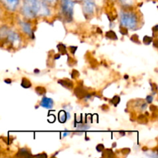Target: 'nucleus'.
I'll return each mask as SVG.
<instances>
[{
	"mask_svg": "<svg viewBox=\"0 0 158 158\" xmlns=\"http://www.w3.org/2000/svg\"><path fill=\"white\" fill-rule=\"evenodd\" d=\"M23 14L27 18H34L39 15H47L48 9L40 0H23Z\"/></svg>",
	"mask_w": 158,
	"mask_h": 158,
	"instance_id": "1",
	"label": "nucleus"
},
{
	"mask_svg": "<svg viewBox=\"0 0 158 158\" xmlns=\"http://www.w3.org/2000/svg\"><path fill=\"white\" fill-rule=\"evenodd\" d=\"M139 16L136 13L129 11L120 12V23L122 26L131 29H137L139 26Z\"/></svg>",
	"mask_w": 158,
	"mask_h": 158,
	"instance_id": "2",
	"label": "nucleus"
},
{
	"mask_svg": "<svg viewBox=\"0 0 158 158\" xmlns=\"http://www.w3.org/2000/svg\"><path fill=\"white\" fill-rule=\"evenodd\" d=\"M73 2L72 0H62V10L65 17L69 20H71L73 18Z\"/></svg>",
	"mask_w": 158,
	"mask_h": 158,
	"instance_id": "3",
	"label": "nucleus"
},
{
	"mask_svg": "<svg viewBox=\"0 0 158 158\" xmlns=\"http://www.w3.org/2000/svg\"><path fill=\"white\" fill-rule=\"evenodd\" d=\"M95 2L94 0H83V13L86 17H91L95 12Z\"/></svg>",
	"mask_w": 158,
	"mask_h": 158,
	"instance_id": "4",
	"label": "nucleus"
},
{
	"mask_svg": "<svg viewBox=\"0 0 158 158\" xmlns=\"http://www.w3.org/2000/svg\"><path fill=\"white\" fill-rule=\"evenodd\" d=\"M5 38L7 39L8 41L10 43H12V45L17 46V44L20 43L19 35L17 33H15V32H13V31L9 30V29H7V32H6Z\"/></svg>",
	"mask_w": 158,
	"mask_h": 158,
	"instance_id": "5",
	"label": "nucleus"
},
{
	"mask_svg": "<svg viewBox=\"0 0 158 158\" xmlns=\"http://www.w3.org/2000/svg\"><path fill=\"white\" fill-rule=\"evenodd\" d=\"M2 4L10 11H15L19 3V0H0Z\"/></svg>",
	"mask_w": 158,
	"mask_h": 158,
	"instance_id": "6",
	"label": "nucleus"
},
{
	"mask_svg": "<svg viewBox=\"0 0 158 158\" xmlns=\"http://www.w3.org/2000/svg\"><path fill=\"white\" fill-rule=\"evenodd\" d=\"M53 105V100L47 97H43L42 98L41 102H40V106L44 108H46V109H51V108H52Z\"/></svg>",
	"mask_w": 158,
	"mask_h": 158,
	"instance_id": "7",
	"label": "nucleus"
},
{
	"mask_svg": "<svg viewBox=\"0 0 158 158\" xmlns=\"http://www.w3.org/2000/svg\"><path fill=\"white\" fill-rule=\"evenodd\" d=\"M20 26H21L22 30L24 32H26V34H28L29 35H33L32 26H31L30 23H28V22H21V23H20Z\"/></svg>",
	"mask_w": 158,
	"mask_h": 158,
	"instance_id": "8",
	"label": "nucleus"
},
{
	"mask_svg": "<svg viewBox=\"0 0 158 158\" xmlns=\"http://www.w3.org/2000/svg\"><path fill=\"white\" fill-rule=\"evenodd\" d=\"M58 83L63 86L66 87V89H71L73 87V83L71 80H68V79H66V80H60L58 81Z\"/></svg>",
	"mask_w": 158,
	"mask_h": 158,
	"instance_id": "9",
	"label": "nucleus"
},
{
	"mask_svg": "<svg viewBox=\"0 0 158 158\" xmlns=\"http://www.w3.org/2000/svg\"><path fill=\"white\" fill-rule=\"evenodd\" d=\"M69 118V114L68 113H66V111L61 110L59 113V121L60 123H63L65 122H66V120Z\"/></svg>",
	"mask_w": 158,
	"mask_h": 158,
	"instance_id": "10",
	"label": "nucleus"
},
{
	"mask_svg": "<svg viewBox=\"0 0 158 158\" xmlns=\"http://www.w3.org/2000/svg\"><path fill=\"white\" fill-rule=\"evenodd\" d=\"M86 90H85L83 87L81 86H79L77 89H75V95L77 96L78 98H83V97H86Z\"/></svg>",
	"mask_w": 158,
	"mask_h": 158,
	"instance_id": "11",
	"label": "nucleus"
},
{
	"mask_svg": "<svg viewBox=\"0 0 158 158\" xmlns=\"http://www.w3.org/2000/svg\"><path fill=\"white\" fill-rule=\"evenodd\" d=\"M16 156L17 157H28V156H32V154L26 148H21L18 151V154Z\"/></svg>",
	"mask_w": 158,
	"mask_h": 158,
	"instance_id": "12",
	"label": "nucleus"
},
{
	"mask_svg": "<svg viewBox=\"0 0 158 158\" xmlns=\"http://www.w3.org/2000/svg\"><path fill=\"white\" fill-rule=\"evenodd\" d=\"M21 86L23 88H25V89H28V88H30L32 86V83H31V82L28 79H26V77H23L22 79Z\"/></svg>",
	"mask_w": 158,
	"mask_h": 158,
	"instance_id": "13",
	"label": "nucleus"
},
{
	"mask_svg": "<svg viewBox=\"0 0 158 158\" xmlns=\"http://www.w3.org/2000/svg\"><path fill=\"white\" fill-rule=\"evenodd\" d=\"M106 36L111 40H117V34H116L113 30L108 31V32L106 33Z\"/></svg>",
	"mask_w": 158,
	"mask_h": 158,
	"instance_id": "14",
	"label": "nucleus"
},
{
	"mask_svg": "<svg viewBox=\"0 0 158 158\" xmlns=\"http://www.w3.org/2000/svg\"><path fill=\"white\" fill-rule=\"evenodd\" d=\"M35 93L39 96H44L46 93V88H44L43 86H37L35 88Z\"/></svg>",
	"mask_w": 158,
	"mask_h": 158,
	"instance_id": "15",
	"label": "nucleus"
},
{
	"mask_svg": "<svg viewBox=\"0 0 158 158\" xmlns=\"http://www.w3.org/2000/svg\"><path fill=\"white\" fill-rule=\"evenodd\" d=\"M57 48H58L59 51L61 54H66V47L64 44L63 43H60V44L57 46Z\"/></svg>",
	"mask_w": 158,
	"mask_h": 158,
	"instance_id": "16",
	"label": "nucleus"
},
{
	"mask_svg": "<svg viewBox=\"0 0 158 158\" xmlns=\"http://www.w3.org/2000/svg\"><path fill=\"white\" fill-rule=\"evenodd\" d=\"M120 97H118V96H115V97L111 100V103H112L114 105H115V106H117L118 103H120Z\"/></svg>",
	"mask_w": 158,
	"mask_h": 158,
	"instance_id": "17",
	"label": "nucleus"
},
{
	"mask_svg": "<svg viewBox=\"0 0 158 158\" xmlns=\"http://www.w3.org/2000/svg\"><path fill=\"white\" fill-rule=\"evenodd\" d=\"M152 42H153V39L151 38V37L148 36V35L143 37V43H144V44L149 45L150 43H151Z\"/></svg>",
	"mask_w": 158,
	"mask_h": 158,
	"instance_id": "18",
	"label": "nucleus"
},
{
	"mask_svg": "<svg viewBox=\"0 0 158 158\" xmlns=\"http://www.w3.org/2000/svg\"><path fill=\"white\" fill-rule=\"evenodd\" d=\"M104 153L105 154H103V157H113V156H114V153H113V151L112 150H110V149H106V151H104Z\"/></svg>",
	"mask_w": 158,
	"mask_h": 158,
	"instance_id": "19",
	"label": "nucleus"
},
{
	"mask_svg": "<svg viewBox=\"0 0 158 158\" xmlns=\"http://www.w3.org/2000/svg\"><path fill=\"white\" fill-rule=\"evenodd\" d=\"M120 33L122 34V35H127V33H128L127 28L124 27V26H122V27H120Z\"/></svg>",
	"mask_w": 158,
	"mask_h": 158,
	"instance_id": "20",
	"label": "nucleus"
},
{
	"mask_svg": "<svg viewBox=\"0 0 158 158\" xmlns=\"http://www.w3.org/2000/svg\"><path fill=\"white\" fill-rule=\"evenodd\" d=\"M96 149H97V151L98 152H102L104 150V146H103V144H98L97 146V148H96Z\"/></svg>",
	"mask_w": 158,
	"mask_h": 158,
	"instance_id": "21",
	"label": "nucleus"
},
{
	"mask_svg": "<svg viewBox=\"0 0 158 158\" xmlns=\"http://www.w3.org/2000/svg\"><path fill=\"white\" fill-rule=\"evenodd\" d=\"M131 40H132L133 42H134V43H140V42H138L139 39H138V35H134L132 37H131Z\"/></svg>",
	"mask_w": 158,
	"mask_h": 158,
	"instance_id": "22",
	"label": "nucleus"
},
{
	"mask_svg": "<svg viewBox=\"0 0 158 158\" xmlns=\"http://www.w3.org/2000/svg\"><path fill=\"white\" fill-rule=\"evenodd\" d=\"M120 2L123 5H126V6H129V5H131V3H132V0H120Z\"/></svg>",
	"mask_w": 158,
	"mask_h": 158,
	"instance_id": "23",
	"label": "nucleus"
},
{
	"mask_svg": "<svg viewBox=\"0 0 158 158\" xmlns=\"http://www.w3.org/2000/svg\"><path fill=\"white\" fill-rule=\"evenodd\" d=\"M77 76H79V73L77 72V70H73V71L72 74H71V77H72V78H76V77H77Z\"/></svg>",
	"mask_w": 158,
	"mask_h": 158,
	"instance_id": "24",
	"label": "nucleus"
},
{
	"mask_svg": "<svg viewBox=\"0 0 158 158\" xmlns=\"http://www.w3.org/2000/svg\"><path fill=\"white\" fill-rule=\"evenodd\" d=\"M69 49H70L71 52H72L73 54H74V53H75L76 50L77 49V46H70V47H69Z\"/></svg>",
	"mask_w": 158,
	"mask_h": 158,
	"instance_id": "25",
	"label": "nucleus"
},
{
	"mask_svg": "<svg viewBox=\"0 0 158 158\" xmlns=\"http://www.w3.org/2000/svg\"><path fill=\"white\" fill-rule=\"evenodd\" d=\"M45 2H46V3H48V4H54V3H56V0H44Z\"/></svg>",
	"mask_w": 158,
	"mask_h": 158,
	"instance_id": "26",
	"label": "nucleus"
},
{
	"mask_svg": "<svg viewBox=\"0 0 158 158\" xmlns=\"http://www.w3.org/2000/svg\"><path fill=\"white\" fill-rule=\"evenodd\" d=\"M146 100H147V102H148V103H151V102L153 101V97H151V96H148V97H147Z\"/></svg>",
	"mask_w": 158,
	"mask_h": 158,
	"instance_id": "27",
	"label": "nucleus"
},
{
	"mask_svg": "<svg viewBox=\"0 0 158 158\" xmlns=\"http://www.w3.org/2000/svg\"><path fill=\"white\" fill-rule=\"evenodd\" d=\"M5 82H6V83H9V84H10V83H12V80H11L10 79H6V80H5Z\"/></svg>",
	"mask_w": 158,
	"mask_h": 158,
	"instance_id": "28",
	"label": "nucleus"
},
{
	"mask_svg": "<svg viewBox=\"0 0 158 158\" xmlns=\"http://www.w3.org/2000/svg\"><path fill=\"white\" fill-rule=\"evenodd\" d=\"M60 54H58V55H56V56H55V60H57V59L60 58Z\"/></svg>",
	"mask_w": 158,
	"mask_h": 158,
	"instance_id": "29",
	"label": "nucleus"
}]
</instances>
